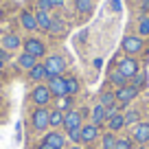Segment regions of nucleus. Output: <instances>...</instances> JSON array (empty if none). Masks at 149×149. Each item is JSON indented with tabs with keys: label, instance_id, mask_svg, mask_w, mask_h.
Wrapping results in <instances>:
<instances>
[{
	"label": "nucleus",
	"instance_id": "obj_18",
	"mask_svg": "<svg viewBox=\"0 0 149 149\" xmlns=\"http://www.w3.org/2000/svg\"><path fill=\"white\" fill-rule=\"evenodd\" d=\"M105 118H107V110L101 105V103L94 105V110H92V123H94V125H101Z\"/></svg>",
	"mask_w": 149,
	"mask_h": 149
},
{
	"label": "nucleus",
	"instance_id": "obj_4",
	"mask_svg": "<svg viewBox=\"0 0 149 149\" xmlns=\"http://www.w3.org/2000/svg\"><path fill=\"white\" fill-rule=\"evenodd\" d=\"M48 90H51V94H53V97H57V99L68 97L66 79H64V77H51V79H48Z\"/></svg>",
	"mask_w": 149,
	"mask_h": 149
},
{
	"label": "nucleus",
	"instance_id": "obj_32",
	"mask_svg": "<svg viewBox=\"0 0 149 149\" xmlns=\"http://www.w3.org/2000/svg\"><path fill=\"white\" fill-rule=\"evenodd\" d=\"M70 103H72V99L61 97V103H59V107H57V110H66V107H70Z\"/></svg>",
	"mask_w": 149,
	"mask_h": 149
},
{
	"label": "nucleus",
	"instance_id": "obj_25",
	"mask_svg": "<svg viewBox=\"0 0 149 149\" xmlns=\"http://www.w3.org/2000/svg\"><path fill=\"white\" fill-rule=\"evenodd\" d=\"M116 145V136L114 134H103V149H114Z\"/></svg>",
	"mask_w": 149,
	"mask_h": 149
},
{
	"label": "nucleus",
	"instance_id": "obj_6",
	"mask_svg": "<svg viewBox=\"0 0 149 149\" xmlns=\"http://www.w3.org/2000/svg\"><path fill=\"white\" fill-rule=\"evenodd\" d=\"M123 51H125L127 55H136V53H140V51H143V37L127 35L125 40H123Z\"/></svg>",
	"mask_w": 149,
	"mask_h": 149
},
{
	"label": "nucleus",
	"instance_id": "obj_24",
	"mask_svg": "<svg viewBox=\"0 0 149 149\" xmlns=\"http://www.w3.org/2000/svg\"><path fill=\"white\" fill-rule=\"evenodd\" d=\"M66 90H68V94H77L79 92V81L74 79V77H68L66 79Z\"/></svg>",
	"mask_w": 149,
	"mask_h": 149
},
{
	"label": "nucleus",
	"instance_id": "obj_10",
	"mask_svg": "<svg viewBox=\"0 0 149 149\" xmlns=\"http://www.w3.org/2000/svg\"><path fill=\"white\" fill-rule=\"evenodd\" d=\"M132 140L134 143H140L145 145L149 140V123H136L134 132H132Z\"/></svg>",
	"mask_w": 149,
	"mask_h": 149
},
{
	"label": "nucleus",
	"instance_id": "obj_38",
	"mask_svg": "<svg viewBox=\"0 0 149 149\" xmlns=\"http://www.w3.org/2000/svg\"><path fill=\"white\" fill-rule=\"evenodd\" d=\"M2 66H5V64H2V61H0V68H2Z\"/></svg>",
	"mask_w": 149,
	"mask_h": 149
},
{
	"label": "nucleus",
	"instance_id": "obj_8",
	"mask_svg": "<svg viewBox=\"0 0 149 149\" xmlns=\"http://www.w3.org/2000/svg\"><path fill=\"white\" fill-rule=\"evenodd\" d=\"M24 53H29L33 57H42L46 53V46H44V42H40L35 37H29L26 42H24Z\"/></svg>",
	"mask_w": 149,
	"mask_h": 149
},
{
	"label": "nucleus",
	"instance_id": "obj_37",
	"mask_svg": "<svg viewBox=\"0 0 149 149\" xmlns=\"http://www.w3.org/2000/svg\"><path fill=\"white\" fill-rule=\"evenodd\" d=\"M138 149H147V147H145V145H140V147H138Z\"/></svg>",
	"mask_w": 149,
	"mask_h": 149
},
{
	"label": "nucleus",
	"instance_id": "obj_15",
	"mask_svg": "<svg viewBox=\"0 0 149 149\" xmlns=\"http://www.w3.org/2000/svg\"><path fill=\"white\" fill-rule=\"evenodd\" d=\"M35 20H37V29H44V31H48L51 29V22H53V18L48 15V11H37L35 13Z\"/></svg>",
	"mask_w": 149,
	"mask_h": 149
},
{
	"label": "nucleus",
	"instance_id": "obj_19",
	"mask_svg": "<svg viewBox=\"0 0 149 149\" xmlns=\"http://www.w3.org/2000/svg\"><path fill=\"white\" fill-rule=\"evenodd\" d=\"M18 64H20V68H26V70H31L33 66L37 64V57L29 55V53H22V55L18 57Z\"/></svg>",
	"mask_w": 149,
	"mask_h": 149
},
{
	"label": "nucleus",
	"instance_id": "obj_3",
	"mask_svg": "<svg viewBox=\"0 0 149 149\" xmlns=\"http://www.w3.org/2000/svg\"><path fill=\"white\" fill-rule=\"evenodd\" d=\"M48 116H51V112L46 110V107H37L35 112H33V116H31V121H33V127H35L37 132H42V130H46L51 123H48Z\"/></svg>",
	"mask_w": 149,
	"mask_h": 149
},
{
	"label": "nucleus",
	"instance_id": "obj_30",
	"mask_svg": "<svg viewBox=\"0 0 149 149\" xmlns=\"http://www.w3.org/2000/svg\"><path fill=\"white\" fill-rule=\"evenodd\" d=\"M68 138L72 140V143H81V130H72V132H68Z\"/></svg>",
	"mask_w": 149,
	"mask_h": 149
},
{
	"label": "nucleus",
	"instance_id": "obj_11",
	"mask_svg": "<svg viewBox=\"0 0 149 149\" xmlns=\"http://www.w3.org/2000/svg\"><path fill=\"white\" fill-rule=\"evenodd\" d=\"M105 123H107V127H110L112 132H118L123 125H125V116H123L121 112H107Z\"/></svg>",
	"mask_w": 149,
	"mask_h": 149
},
{
	"label": "nucleus",
	"instance_id": "obj_28",
	"mask_svg": "<svg viewBox=\"0 0 149 149\" xmlns=\"http://www.w3.org/2000/svg\"><path fill=\"white\" fill-rule=\"evenodd\" d=\"M132 79H134V81H132V84H130L132 88H136V90H138L140 86H145V74H134Z\"/></svg>",
	"mask_w": 149,
	"mask_h": 149
},
{
	"label": "nucleus",
	"instance_id": "obj_31",
	"mask_svg": "<svg viewBox=\"0 0 149 149\" xmlns=\"http://www.w3.org/2000/svg\"><path fill=\"white\" fill-rule=\"evenodd\" d=\"M37 7H40L42 11H51V9H53L51 0H37Z\"/></svg>",
	"mask_w": 149,
	"mask_h": 149
},
{
	"label": "nucleus",
	"instance_id": "obj_7",
	"mask_svg": "<svg viewBox=\"0 0 149 149\" xmlns=\"http://www.w3.org/2000/svg\"><path fill=\"white\" fill-rule=\"evenodd\" d=\"M136 94H138V90L132 88V86H123V88H116V92H114V97H116V103H121V105H127L130 101H134Z\"/></svg>",
	"mask_w": 149,
	"mask_h": 149
},
{
	"label": "nucleus",
	"instance_id": "obj_2",
	"mask_svg": "<svg viewBox=\"0 0 149 149\" xmlns=\"http://www.w3.org/2000/svg\"><path fill=\"white\" fill-rule=\"evenodd\" d=\"M116 70L123 74V77H127V79H132L134 74H138V61L134 59V57H123L121 61H118Z\"/></svg>",
	"mask_w": 149,
	"mask_h": 149
},
{
	"label": "nucleus",
	"instance_id": "obj_5",
	"mask_svg": "<svg viewBox=\"0 0 149 149\" xmlns=\"http://www.w3.org/2000/svg\"><path fill=\"white\" fill-rule=\"evenodd\" d=\"M31 99L35 101L37 107H46V103L53 99V94H51V90H48V86H37V88L33 90Z\"/></svg>",
	"mask_w": 149,
	"mask_h": 149
},
{
	"label": "nucleus",
	"instance_id": "obj_14",
	"mask_svg": "<svg viewBox=\"0 0 149 149\" xmlns=\"http://www.w3.org/2000/svg\"><path fill=\"white\" fill-rule=\"evenodd\" d=\"M20 22H22V26L26 29V31H35V29H37L35 13H31V11H22V15H20Z\"/></svg>",
	"mask_w": 149,
	"mask_h": 149
},
{
	"label": "nucleus",
	"instance_id": "obj_21",
	"mask_svg": "<svg viewBox=\"0 0 149 149\" xmlns=\"http://www.w3.org/2000/svg\"><path fill=\"white\" fill-rule=\"evenodd\" d=\"M48 123H51L53 127L64 125V112H61V110H53V112H51V116H48Z\"/></svg>",
	"mask_w": 149,
	"mask_h": 149
},
{
	"label": "nucleus",
	"instance_id": "obj_16",
	"mask_svg": "<svg viewBox=\"0 0 149 149\" xmlns=\"http://www.w3.org/2000/svg\"><path fill=\"white\" fill-rule=\"evenodd\" d=\"M29 77H31V81H42L46 79V68H44V64H35L31 70H29Z\"/></svg>",
	"mask_w": 149,
	"mask_h": 149
},
{
	"label": "nucleus",
	"instance_id": "obj_1",
	"mask_svg": "<svg viewBox=\"0 0 149 149\" xmlns=\"http://www.w3.org/2000/svg\"><path fill=\"white\" fill-rule=\"evenodd\" d=\"M44 68H46V74H48V79L51 77H61L66 70V61L61 55H51L46 61H44Z\"/></svg>",
	"mask_w": 149,
	"mask_h": 149
},
{
	"label": "nucleus",
	"instance_id": "obj_27",
	"mask_svg": "<svg viewBox=\"0 0 149 149\" xmlns=\"http://www.w3.org/2000/svg\"><path fill=\"white\" fill-rule=\"evenodd\" d=\"M138 33H140V35H149V18H143V20H140Z\"/></svg>",
	"mask_w": 149,
	"mask_h": 149
},
{
	"label": "nucleus",
	"instance_id": "obj_9",
	"mask_svg": "<svg viewBox=\"0 0 149 149\" xmlns=\"http://www.w3.org/2000/svg\"><path fill=\"white\" fill-rule=\"evenodd\" d=\"M64 130L66 132H72V130H81V114L79 112H66L64 114Z\"/></svg>",
	"mask_w": 149,
	"mask_h": 149
},
{
	"label": "nucleus",
	"instance_id": "obj_22",
	"mask_svg": "<svg viewBox=\"0 0 149 149\" xmlns=\"http://www.w3.org/2000/svg\"><path fill=\"white\" fill-rule=\"evenodd\" d=\"M74 7L79 13H88V11H92V0H74Z\"/></svg>",
	"mask_w": 149,
	"mask_h": 149
},
{
	"label": "nucleus",
	"instance_id": "obj_33",
	"mask_svg": "<svg viewBox=\"0 0 149 149\" xmlns=\"http://www.w3.org/2000/svg\"><path fill=\"white\" fill-rule=\"evenodd\" d=\"M7 59H9V51H7V48H0V61L5 64Z\"/></svg>",
	"mask_w": 149,
	"mask_h": 149
},
{
	"label": "nucleus",
	"instance_id": "obj_12",
	"mask_svg": "<svg viewBox=\"0 0 149 149\" xmlns=\"http://www.w3.org/2000/svg\"><path fill=\"white\" fill-rule=\"evenodd\" d=\"M99 136V125L90 123V125H84L81 127V143H94Z\"/></svg>",
	"mask_w": 149,
	"mask_h": 149
},
{
	"label": "nucleus",
	"instance_id": "obj_29",
	"mask_svg": "<svg viewBox=\"0 0 149 149\" xmlns=\"http://www.w3.org/2000/svg\"><path fill=\"white\" fill-rule=\"evenodd\" d=\"M51 33H59V31H64V22L61 20H53L51 22V29H48Z\"/></svg>",
	"mask_w": 149,
	"mask_h": 149
},
{
	"label": "nucleus",
	"instance_id": "obj_17",
	"mask_svg": "<svg viewBox=\"0 0 149 149\" xmlns=\"http://www.w3.org/2000/svg\"><path fill=\"white\" fill-rule=\"evenodd\" d=\"M2 46H5L7 51H15V48H20V46H22V42H20V37H18V35L9 33V35H5V37H2Z\"/></svg>",
	"mask_w": 149,
	"mask_h": 149
},
{
	"label": "nucleus",
	"instance_id": "obj_13",
	"mask_svg": "<svg viewBox=\"0 0 149 149\" xmlns=\"http://www.w3.org/2000/svg\"><path fill=\"white\" fill-rule=\"evenodd\" d=\"M44 143H48L53 149H61L64 143H66V138H64V134H59V132H51V134H46Z\"/></svg>",
	"mask_w": 149,
	"mask_h": 149
},
{
	"label": "nucleus",
	"instance_id": "obj_20",
	"mask_svg": "<svg viewBox=\"0 0 149 149\" xmlns=\"http://www.w3.org/2000/svg\"><path fill=\"white\" fill-rule=\"evenodd\" d=\"M110 81L116 86V88H123V86H127V77H123L118 70H112V72H110Z\"/></svg>",
	"mask_w": 149,
	"mask_h": 149
},
{
	"label": "nucleus",
	"instance_id": "obj_35",
	"mask_svg": "<svg viewBox=\"0 0 149 149\" xmlns=\"http://www.w3.org/2000/svg\"><path fill=\"white\" fill-rule=\"evenodd\" d=\"M40 149H53V147L48 143H40Z\"/></svg>",
	"mask_w": 149,
	"mask_h": 149
},
{
	"label": "nucleus",
	"instance_id": "obj_23",
	"mask_svg": "<svg viewBox=\"0 0 149 149\" xmlns=\"http://www.w3.org/2000/svg\"><path fill=\"white\" fill-rule=\"evenodd\" d=\"M125 116V125H136V123H140V114L136 110H130L127 114H123Z\"/></svg>",
	"mask_w": 149,
	"mask_h": 149
},
{
	"label": "nucleus",
	"instance_id": "obj_26",
	"mask_svg": "<svg viewBox=\"0 0 149 149\" xmlns=\"http://www.w3.org/2000/svg\"><path fill=\"white\" fill-rule=\"evenodd\" d=\"M132 143H134L132 138H116L114 149H132Z\"/></svg>",
	"mask_w": 149,
	"mask_h": 149
},
{
	"label": "nucleus",
	"instance_id": "obj_34",
	"mask_svg": "<svg viewBox=\"0 0 149 149\" xmlns=\"http://www.w3.org/2000/svg\"><path fill=\"white\" fill-rule=\"evenodd\" d=\"M51 5L53 7H61V5H64V0H51Z\"/></svg>",
	"mask_w": 149,
	"mask_h": 149
},
{
	"label": "nucleus",
	"instance_id": "obj_36",
	"mask_svg": "<svg viewBox=\"0 0 149 149\" xmlns=\"http://www.w3.org/2000/svg\"><path fill=\"white\" fill-rule=\"evenodd\" d=\"M143 9H145V11L149 9V0H143Z\"/></svg>",
	"mask_w": 149,
	"mask_h": 149
}]
</instances>
